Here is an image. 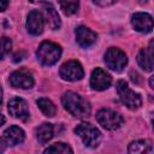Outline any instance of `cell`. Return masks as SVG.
<instances>
[{
    "instance_id": "52a82bcc",
    "label": "cell",
    "mask_w": 154,
    "mask_h": 154,
    "mask_svg": "<svg viewBox=\"0 0 154 154\" xmlns=\"http://www.w3.org/2000/svg\"><path fill=\"white\" fill-rule=\"evenodd\" d=\"M59 75L64 81L76 82L83 78L84 71L82 65L77 60H69L61 65L59 70Z\"/></svg>"
},
{
    "instance_id": "8992f818",
    "label": "cell",
    "mask_w": 154,
    "mask_h": 154,
    "mask_svg": "<svg viewBox=\"0 0 154 154\" xmlns=\"http://www.w3.org/2000/svg\"><path fill=\"white\" fill-rule=\"evenodd\" d=\"M103 60H105L106 65L111 70H113L116 72L123 71V69L128 64V57H126V54L122 49H119L117 47L108 48L107 52L105 53Z\"/></svg>"
},
{
    "instance_id": "ffe728a7",
    "label": "cell",
    "mask_w": 154,
    "mask_h": 154,
    "mask_svg": "<svg viewBox=\"0 0 154 154\" xmlns=\"http://www.w3.org/2000/svg\"><path fill=\"white\" fill-rule=\"evenodd\" d=\"M59 5L64 14L71 16L77 12L79 6V0H59Z\"/></svg>"
},
{
    "instance_id": "7a4b0ae2",
    "label": "cell",
    "mask_w": 154,
    "mask_h": 154,
    "mask_svg": "<svg viewBox=\"0 0 154 154\" xmlns=\"http://www.w3.org/2000/svg\"><path fill=\"white\" fill-rule=\"evenodd\" d=\"M60 55H61V47L51 41H43L36 51L37 60L45 66L54 65L60 59Z\"/></svg>"
},
{
    "instance_id": "f1b7e54d",
    "label": "cell",
    "mask_w": 154,
    "mask_h": 154,
    "mask_svg": "<svg viewBox=\"0 0 154 154\" xmlns=\"http://www.w3.org/2000/svg\"><path fill=\"white\" fill-rule=\"evenodd\" d=\"M1 102H2V89L0 87V106H1Z\"/></svg>"
},
{
    "instance_id": "603a6c76",
    "label": "cell",
    "mask_w": 154,
    "mask_h": 154,
    "mask_svg": "<svg viewBox=\"0 0 154 154\" xmlns=\"http://www.w3.org/2000/svg\"><path fill=\"white\" fill-rule=\"evenodd\" d=\"M95 4H97L99 6H109V5H112V4H114L117 0H93Z\"/></svg>"
},
{
    "instance_id": "7c38bea8",
    "label": "cell",
    "mask_w": 154,
    "mask_h": 154,
    "mask_svg": "<svg viewBox=\"0 0 154 154\" xmlns=\"http://www.w3.org/2000/svg\"><path fill=\"white\" fill-rule=\"evenodd\" d=\"M131 24L136 31L147 34L153 29V18L146 12H137L131 16Z\"/></svg>"
},
{
    "instance_id": "2e32d148",
    "label": "cell",
    "mask_w": 154,
    "mask_h": 154,
    "mask_svg": "<svg viewBox=\"0 0 154 154\" xmlns=\"http://www.w3.org/2000/svg\"><path fill=\"white\" fill-rule=\"evenodd\" d=\"M43 12H45V19L47 20L49 28L52 30L59 29L61 25V20H60V17H59L57 10L54 8V6L52 4H45L43 5Z\"/></svg>"
},
{
    "instance_id": "6da1fadb",
    "label": "cell",
    "mask_w": 154,
    "mask_h": 154,
    "mask_svg": "<svg viewBox=\"0 0 154 154\" xmlns=\"http://www.w3.org/2000/svg\"><path fill=\"white\" fill-rule=\"evenodd\" d=\"M61 102L64 108L76 118H85L90 114V103L75 91H66L61 97Z\"/></svg>"
},
{
    "instance_id": "d4e9b609",
    "label": "cell",
    "mask_w": 154,
    "mask_h": 154,
    "mask_svg": "<svg viewBox=\"0 0 154 154\" xmlns=\"http://www.w3.org/2000/svg\"><path fill=\"white\" fill-rule=\"evenodd\" d=\"M8 6V0H0V12H4Z\"/></svg>"
},
{
    "instance_id": "d6986e66",
    "label": "cell",
    "mask_w": 154,
    "mask_h": 154,
    "mask_svg": "<svg viewBox=\"0 0 154 154\" xmlns=\"http://www.w3.org/2000/svg\"><path fill=\"white\" fill-rule=\"evenodd\" d=\"M37 106L46 117H54L55 113H57L55 105L49 99H45V97L38 99L37 100Z\"/></svg>"
},
{
    "instance_id": "5bb4252c",
    "label": "cell",
    "mask_w": 154,
    "mask_h": 154,
    "mask_svg": "<svg viewBox=\"0 0 154 154\" xmlns=\"http://www.w3.org/2000/svg\"><path fill=\"white\" fill-rule=\"evenodd\" d=\"M137 63L144 70L150 72L153 70V41L149 42L148 48H142L137 54Z\"/></svg>"
},
{
    "instance_id": "30bf717a",
    "label": "cell",
    "mask_w": 154,
    "mask_h": 154,
    "mask_svg": "<svg viewBox=\"0 0 154 154\" xmlns=\"http://www.w3.org/2000/svg\"><path fill=\"white\" fill-rule=\"evenodd\" d=\"M43 28H45V17L41 12L32 10L29 12L28 14V19H26V30L29 34L37 36L41 35L43 32Z\"/></svg>"
},
{
    "instance_id": "7402d4cb",
    "label": "cell",
    "mask_w": 154,
    "mask_h": 154,
    "mask_svg": "<svg viewBox=\"0 0 154 154\" xmlns=\"http://www.w3.org/2000/svg\"><path fill=\"white\" fill-rule=\"evenodd\" d=\"M12 41L8 37H0V59H4L11 51Z\"/></svg>"
},
{
    "instance_id": "277c9868",
    "label": "cell",
    "mask_w": 154,
    "mask_h": 154,
    "mask_svg": "<svg viewBox=\"0 0 154 154\" xmlns=\"http://www.w3.org/2000/svg\"><path fill=\"white\" fill-rule=\"evenodd\" d=\"M75 134L78 135L81 137V140L83 141V143L87 147L90 148H96L100 144L101 141V134L100 131L93 126L90 123H81L75 128Z\"/></svg>"
},
{
    "instance_id": "8fae6325",
    "label": "cell",
    "mask_w": 154,
    "mask_h": 154,
    "mask_svg": "<svg viewBox=\"0 0 154 154\" xmlns=\"http://www.w3.org/2000/svg\"><path fill=\"white\" fill-rule=\"evenodd\" d=\"M111 83H112V78L108 72H106L100 67L93 70L90 76V87L94 90H105L111 85Z\"/></svg>"
},
{
    "instance_id": "cb8c5ba5",
    "label": "cell",
    "mask_w": 154,
    "mask_h": 154,
    "mask_svg": "<svg viewBox=\"0 0 154 154\" xmlns=\"http://www.w3.org/2000/svg\"><path fill=\"white\" fill-rule=\"evenodd\" d=\"M7 147H8V143H7V141L5 140V137H4V136L0 137V153L5 152Z\"/></svg>"
},
{
    "instance_id": "9c48e42d",
    "label": "cell",
    "mask_w": 154,
    "mask_h": 154,
    "mask_svg": "<svg viewBox=\"0 0 154 154\" xmlns=\"http://www.w3.org/2000/svg\"><path fill=\"white\" fill-rule=\"evenodd\" d=\"M7 106H8V112L12 117L22 122H26L29 119V107L25 100L20 97H13L8 101Z\"/></svg>"
},
{
    "instance_id": "44dd1931",
    "label": "cell",
    "mask_w": 154,
    "mask_h": 154,
    "mask_svg": "<svg viewBox=\"0 0 154 154\" xmlns=\"http://www.w3.org/2000/svg\"><path fill=\"white\" fill-rule=\"evenodd\" d=\"M45 153H61V154H67V153H73L72 148L63 142H57L54 144H52L51 147L45 149Z\"/></svg>"
},
{
    "instance_id": "83f0119b",
    "label": "cell",
    "mask_w": 154,
    "mask_h": 154,
    "mask_svg": "<svg viewBox=\"0 0 154 154\" xmlns=\"http://www.w3.org/2000/svg\"><path fill=\"white\" fill-rule=\"evenodd\" d=\"M30 2H32V4H36V2H45V0H29Z\"/></svg>"
},
{
    "instance_id": "9a60e30c",
    "label": "cell",
    "mask_w": 154,
    "mask_h": 154,
    "mask_svg": "<svg viewBox=\"0 0 154 154\" xmlns=\"http://www.w3.org/2000/svg\"><path fill=\"white\" fill-rule=\"evenodd\" d=\"M4 137L7 141L8 146H17V144H20L24 141L25 134L19 126L12 125V126H10L8 129L5 130Z\"/></svg>"
},
{
    "instance_id": "4316f807",
    "label": "cell",
    "mask_w": 154,
    "mask_h": 154,
    "mask_svg": "<svg viewBox=\"0 0 154 154\" xmlns=\"http://www.w3.org/2000/svg\"><path fill=\"white\" fill-rule=\"evenodd\" d=\"M149 84H150V88H154V76L150 77V79H149Z\"/></svg>"
},
{
    "instance_id": "5b68a950",
    "label": "cell",
    "mask_w": 154,
    "mask_h": 154,
    "mask_svg": "<svg viewBox=\"0 0 154 154\" xmlns=\"http://www.w3.org/2000/svg\"><path fill=\"white\" fill-rule=\"evenodd\" d=\"M96 120L103 129L111 130V131L119 129L122 126V124L124 123L123 117L118 112L109 109V108H102V109L97 111Z\"/></svg>"
},
{
    "instance_id": "484cf974",
    "label": "cell",
    "mask_w": 154,
    "mask_h": 154,
    "mask_svg": "<svg viewBox=\"0 0 154 154\" xmlns=\"http://www.w3.org/2000/svg\"><path fill=\"white\" fill-rule=\"evenodd\" d=\"M5 122H6V119H5V117H4V116H2L1 113H0V128H1V126H2L4 124H5Z\"/></svg>"
},
{
    "instance_id": "4fadbf2b",
    "label": "cell",
    "mask_w": 154,
    "mask_h": 154,
    "mask_svg": "<svg viewBox=\"0 0 154 154\" xmlns=\"http://www.w3.org/2000/svg\"><path fill=\"white\" fill-rule=\"evenodd\" d=\"M75 35H76V41L81 47H90L96 42V38H97L96 32H94L91 29L83 25L76 29Z\"/></svg>"
},
{
    "instance_id": "ac0fdd59",
    "label": "cell",
    "mask_w": 154,
    "mask_h": 154,
    "mask_svg": "<svg viewBox=\"0 0 154 154\" xmlns=\"http://www.w3.org/2000/svg\"><path fill=\"white\" fill-rule=\"evenodd\" d=\"M53 134H54V129L53 125L49 123H43L36 129V138L42 144L47 143L53 137Z\"/></svg>"
},
{
    "instance_id": "3957f363",
    "label": "cell",
    "mask_w": 154,
    "mask_h": 154,
    "mask_svg": "<svg viewBox=\"0 0 154 154\" xmlns=\"http://www.w3.org/2000/svg\"><path fill=\"white\" fill-rule=\"evenodd\" d=\"M116 89L118 93V96L120 101L129 108V109H138L142 106V97L138 93H135L131 90L128 85V83L124 79H119L116 83Z\"/></svg>"
},
{
    "instance_id": "e0dca14e",
    "label": "cell",
    "mask_w": 154,
    "mask_h": 154,
    "mask_svg": "<svg viewBox=\"0 0 154 154\" xmlns=\"http://www.w3.org/2000/svg\"><path fill=\"white\" fill-rule=\"evenodd\" d=\"M128 152L131 154H141V153H152L153 146L148 140H137L129 144Z\"/></svg>"
},
{
    "instance_id": "ba28073f",
    "label": "cell",
    "mask_w": 154,
    "mask_h": 154,
    "mask_svg": "<svg viewBox=\"0 0 154 154\" xmlns=\"http://www.w3.org/2000/svg\"><path fill=\"white\" fill-rule=\"evenodd\" d=\"M10 84L13 88H20V89H30L34 85V77L31 72H29L25 69H20L17 71H13L10 75Z\"/></svg>"
}]
</instances>
